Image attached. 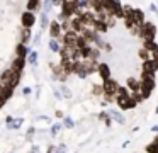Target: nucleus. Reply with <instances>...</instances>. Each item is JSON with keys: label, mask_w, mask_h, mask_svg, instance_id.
Masks as SVG:
<instances>
[{"label": "nucleus", "mask_w": 158, "mask_h": 153, "mask_svg": "<svg viewBox=\"0 0 158 153\" xmlns=\"http://www.w3.org/2000/svg\"><path fill=\"white\" fill-rule=\"evenodd\" d=\"M39 9V0H27V10L29 12H34Z\"/></svg>", "instance_id": "nucleus-16"}, {"label": "nucleus", "mask_w": 158, "mask_h": 153, "mask_svg": "<svg viewBox=\"0 0 158 153\" xmlns=\"http://www.w3.org/2000/svg\"><path fill=\"white\" fill-rule=\"evenodd\" d=\"M61 90H63V94H65V97H70V95H72V92H70L66 87H61Z\"/></svg>", "instance_id": "nucleus-24"}, {"label": "nucleus", "mask_w": 158, "mask_h": 153, "mask_svg": "<svg viewBox=\"0 0 158 153\" xmlns=\"http://www.w3.org/2000/svg\"><path fill=\"white\" fill-rule=\"evenodd\" d=\"M49 48H51V51H55V53H58V51L61 49V46H60L58 39H51V41H49Z\"/></svg>", "instance_id": "nucleus-17"}, {"label": "nucleus", "mask_w": 158, "mask_h": 153, "mask_svg": "<svg viewBox=\"0 0 158 153\" xmlns=\"http://www.w3.org/2000/svg\"><path fill=\"white\" fill-rule=\"evenodd\" d=\"M14 71L15 70H12V68L5 70L4 73L0 75V82H2L4 85H7V87H10V82H12V77H14Z\"/></svg>", "instance_id": "nucleus-9"}, {"label": "nucleus", "mask_w": 158, "mask_h": 153, "mask_svg": "<svg viewBox=\"0 0 158 153\" xmlns=\"http://www.w3.org/2000/svg\"><path fill=\"white\" fill-rule=\"evenodd\" d=\"M116 97H129V90H127L126 87H119V88H117Z\"/></svg>", "instance_id": "nucleus-18"}, {"label": "nucleus", "mask_w": 158, "mask_h": 153, "mask_svg": "<svg viewBox=\"0 0 158 153\" xmlns=\"http://www.w3.org/2000/svg\"><path fill=\"white\" fill-rule=\"evenodd\" d=\"M65 126H68V128H72V126H73V121H72V119H65Z\"/></svg>", "instance_id": "nucleus-26"}, {"label": "nucleus", "mask_w": 158, "mask_h": 153, "mask_svg": "<svg viewBox=\"0 0 158 153\" xmlns=\"http://www.w3.org/2000/svg\"><path fill=\"white\" fill-rule=\"evenodd\" d=\"M94 94H95V95L104 94V92H102V85H94Z\"/></svg>", "instance_id": "nucleus-23"}, {"label": "nucleus", "mask_w": 158, "mask_h": 153, "mask_svg": "<svg viewBox=\"0 0 158 153\" xmlns=\"http://www.w3.org/2000/svg\"><path fill=\"white\" fill-rule=\"evenodd\" d=\"M31 94V88H24V95H29Z\"/></svg>", "instance_id": "nucleus-28"}, {"label": "nucleus", "mask_w": 158, "mask_h": 153, "mask_svg": "<svg viewBox=\"0 0 158 153\" xmlns=\"http://www.w3.org/2000/svg\"><path fill=\"white\" fill-rule=\"evenodd\" d=\"M29 61H31V65H36V61H38V53L36 51H29Z\"/></svg>", "instance_id": "nucleus-21"}, {"label": "nucleus", "mask_w": 158, "mask_h": 153, "mask_svg": "<svg viewBox=\"0 0 158 153\" xmlns=\"http://www.w3.org/2000/svg\"><path fill=\"white\" fill-rule=\"evenodd\" d=\"M150 9H151V12H158V9H156V5H155V3H151Z\"/></svg>", "instance_id": "nucleus-27"}, {"label": "nucleus", "mask_w": 158, "mask_h": 153, "mask_svg": "<svg viewBox=\"0 0 158 153\" xmlns=\"http://www.w3.org/2000/svg\"><path fill=\"white\" fill-rule=\"evenodd\" d=\"M29 51H31V49H29V48L27 46H26V44H17V48H15V53H17V58H26V56H27V53H29Z\"/></svg>", "instance_id": "nucleus-11"}, {"label": "nucleus", "mask_w": 158, "mask_h": 153, "mask_svg": "<svg viewBox=\"0 0 158 153\" xmlns=\"http://www.w3.org/2000/svg\"><path fill=\"white\" fill-rule=\"evenodd\" d=\"M60 128H61V124H55V126H53V134H56V131H60Z\"/></svg>", "instance_id": "nucleus-25"}, {"label": "nucleus", "mask_w": 158, "mask_h": 153, "mask_svg": "<svg viewBox=\"0 0 158 153\" xmlns=\"http://www.w3.org/2000/svg\"><path fill=\"white\" fill-rule=\"evenodd\" d=\"M95 70L99 71V75L104 78V80L110 78V68H109V65H106V63H97V68H95Z\"/></svg>", "instance_id": "nucleus-7"}, {"label": "nucleus", "mask_w": 158, "mask_h": 153, "mask_svg": "<svg viewBox=\"0 0 158 153\" xmlns=\"http://www.w3.org/2000/svg\"><path fill=\"white\" fill-rule=\"evenodd\" d=\"M24 65H26V58H15L10 68H12V70H15V71H22Z\"/></svg>", "instance_id": "nucleus-12"}, {"label": "nucleus", "mask_w": 158, "mask_h": 153, "mask_svg": "<svg viewBox=\"0 0 158 153\" xmlns=\"http://www.w3.org/2000/svg\"><path fill=\"white\" fill-rule=\"evenodd\" d=\"M46 24H48V14L43 12V15H41V27H43V29H44Z\"/></svg>", "instance_id": "nucleus-22"}, {"label": "nucleus", "mask_w": 158, "mask_h": 153, "mask_svg": "<svg viewBox=\"0 0 158 153\" xmlns=\"http://www.w3.org/2000/svg\"><path fill=\"white\" fill-rule=\"evenodd\" d=\"M117 88H119V83H117L116 80H112V78H107V80H104V83H102V92L106 94V97L109 99V102H112V99L116 97Z\"/></svg>", "instance_id": "nucleus-2"}, {"label": "nucleus", "mask_w": 158, "mask_h": 153, "mask_svg": "<svg viewBox=\"0 0 158 153\" xmlns=\"http://www.w3.org/2000/svg\"><path fill=\"white\" fill-rule=\"evenodd\" d=\"M138 54H139V58H141V60H143V61H146V60H150V51H148V49H144V48H141V49H139V53H138Z\"/></svg>", "instance_id": "nucleus-19"}, {"label": "nucleus", "mask_w": 158, "mask_h": 153, "mask_svg": "<svg viewBox=\"0 0 158 153\" xmlns=\"http://www.w3.org/2000/svg\"><path fill=\"white\" fill-rule=\"evenodd\" d=\"M155 143H158V136H156V138H155Z\"/></svg>", "instance_id": "nucleus-29"}, {"label": "nucleus", "mask_w": 158, "mask_h": 153, "mask_svg": "<svg viewBox=\"0 0 158 153\" xmlns=\"http://www.w3.org/2000/svg\"><path fill=\"white\" fill-rule=\"evenodd\" d=\"M73 14H78L75 0H65V2H61V17L63 19H70Z\"/></svg>", "instance_id": "nucleus-3"}, {"label": "nucleus", "mask_w": 158, "mask_h": 153, "mask_svg": "<svg viewBox=\"0 0 158 153\" xmlns=\"http://www.w3.org/2000/svg\"><path fill=\"white\" fill-rule=\"evenodd\" d=\"M138 34L143 37V41H155L156 27H155L151 22H146V20H144V22L139 26V29H138Z\"/></svg>", "instance_id": "nucleus-1"}, {"label": "nucleus", "mask_w": 158, "mask_h": 153, "mask_svg": "<svg viewBox=\"0 0 158 153\" xmlns=\"http://www.w3.org/2000/svg\"><path fill=\"white\" fill-rule=\"evenodd\" d=\"M158 70V61L155 60H146L143 63V73H148V75H155V71Z\"/></svg>", "instance_id": "nucleus-5"}, {"label": "nucleus", "mask_w": 158, "mask_h": 153, "mask_svg": "<svg viewBox=\"0 0 158 153\" xmlns=\"http://www.w3.org/2000/svg\"><path fill=\"white\" fill-rule=\"evenodd\" d=\"M21 39H22V44H26L29 39H31V29H27V27H24V31L21 32Z\"/></svg>", "instance_id": "nucleus-15"}, {"label": "nucleus", "mask_w": 158, "mask_h": 153, "mask_svg": "<svg viewBox=\"0 0 158 153\" xmlns=\"http://www.w3.org/2000/svg\"><path fill=\"white\" fill-rule=\"evenodd\" d=\"M107 114H109V117L116 119L117 122H121V124H124V122H126V121H124V117H123V116H121L117 111H110V112H107Z\"/></svg>", "instance_id": "nucleus-14"}, {"label": "nucleus", "mask_w": 158, "mask_h": 153, "mask_svg": "<svg viewBox=\"0 0 158 153\" xmlns=\"http://www.w3.org/2000/svg\"><path fill=\"white\" fill-rule=\"evenodd\" d=\"M49 34H51V39H58L61 36V26L58 24V20H53L51 26H49Z\"/></svg>", "instance_id": "nucleus-8"}, {"label": "nucleus", "mask_w": 158, "mask_h": 153, "mask_svg": "<svg viewBox=\"0 0 158 153\" xmlns=\"http://www.w3.org/2000/svg\"><path fill=\"white\" fill-rule=\"evenodd\" d=\"M133 20L136 26H141L144 22V12L141 9H133Z\"/></svg>", "instance_id": "nucleus-10"}, {"label": "nucleus", "mask_w": 158, "mask_h": 153, "mask_svg": "<svg viewBox=\"0 0 158 153\" xmlns=\"http://www.w3.org/2000/svg\"><path fill=\"white\" fill-rule=\"evenodd\" d=\"M116 100H117V105H119L123 111H127V109L136 107V102L131 99V95L129 97H116Z\"/></svg>", "instance_id": "nucleus-4"}, {"label": "nucleus", "mask_w": 158, "mask_h": 153, "mask_svg": "<svg viewBox=\"0 0 158 153\" xmlns=\"http://www.w3.org/2000/svg\"><path fill=\"white\" fill-rule=\"evenodd\" d=\"M127 87L133 92H139V80H136V78H127Z\"/></svg>", "instance_id": "nucleus-13"}, {"label": "nucleus", "mask_w": 158, "mask_h": 153, "mask_svg": "<svg viewBox=\"0 0 158 153\" xmlns=\"http://www.w3.org/2000/svg\"><path fill=\"white\" fill-rule=\"evenodd\" d=\"M22 26L24 27H27V29H31L32 26H34V22H36V17H34V14L32 12H29V10H26L24 14H22Z\"/></svg>", "instance_id": "nucleus-6"}, {"label": "nucleus", "mask_w": 158, "mask_h": 153, "mask_svg": "<svg viewBox=\"0 0 158 153\" xmlns=\"http://www.w3.org/2000/svg\"><path fill=\"white\" fill-rule=\"evenodd\" d=\"M146 151L148 153H158V143H151V145H148Z\"/></svg>", "instance_id": "nucleus-20"}]
</instances>
